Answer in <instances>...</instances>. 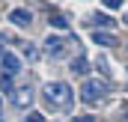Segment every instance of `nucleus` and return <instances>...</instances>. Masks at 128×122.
I'll return each mask as SVG.
<instances>
[{
    "label": "nucleus",
    "mask_w": 128,
    "mask_h": 122,
    "mask_svg": "<svg viewBox=\"0 0 128 122\" xmlns=\"http://www.w3.org/2000/svg\"><path fill=\"white\" fill-rule=\"evenodd\" d=\"M0 90L3 92H15L12 90V74H0Z\"/></svg>",
    "instance_id": "11"
},
{
    "label": "nucleus",
    "mask_w": 128,
    "mask_h": 122,
    "mask_svg": "<svg viewBox=\"0 0 128 122\" xmlns=\"http://www.w3.org/2000/svg\"><path fill=\"white\" fill-rule=\"evenodd\" d=\"M48 24H51V27H57V30H66V27H68V21H66L63 15H57V12H54V15H48Z\"/></svg>",
    "instance_id": "10"
},
{
    "label": "nucleus",
    "mask_w": 128,
    "mask_h": 122,
    "mask_svg": "<svg viewBox=\"0 0 128 122\" xmlns=\"http://www.w3.org/2000/svg\"><path fill=\"white\" fill-rule=\"evenodd\" d=\"M122 24H125V27H128V12H125V15H122Z\"/></svg>",
    "instance_id": "17"
},
{
    "label": "nucleus",
    "mask_w": 128,
    "mask_h": 122,
    "mask_svg": "<svg viewBox=\"0 0 128 122\" xmlns=\"http://www.w3.org/2000/svg\"><path fill=\"white\" fill-rule=\"evenodd\" d=\"M86 66H90V62H86V57H84V54H78V57L72 60V66H68V68H72L74 74H86V72H90Z\"/></svg>",
    "instance_id": "8"
},
{
    "label": "nucleus",
    "mask_w": 128,
    "mask_h": 122,
    "mask_svg": "<svg viewBox=\"0 0 128 122\" xmlns=\"http://www.w3.org/2000/svg\"><path fill=\"white\" fill-rule=\"evenodd\" d=\"M92 42H96V45H101V48H110V45H116V36H113V33H98V30H92Z\"/></svg>",
    "instance_id": "7"
},
{
    "label": "nucleus",
    "mask_w": 128,
    "mask_h": 122,
    "mask_svg": "<svg viewBox=\"0 0 128 122\" xmlns=\"http://www.w3.org/2000/svg\"><path fill=\"white\" fill-rule=\"evenodd\" d=\"M24 122H45V116H42L39 110H30V113L24 116Z\"/></svg>",
    "instance_id": "13"
},
{
    "label": "nucleus",
    "mask_w": 128,
    "mask_h": 122,
    "mask_svg": "<svg viewBox=\"0 0 128 122\" xmlns=\"http://www.w3.org/2000/svg\"><path fill=\"white\" fill-rule=\"evenodd\" d=\"M21 54H24L27 60H36V48H33L30 42H24V45H21Z\"/></svg>",
    "instance_id": "12"
},
{
    "label": "nucleus",
    "mask_w": 128,
    "mask_h": 122,
    "mask_svg": "<svg viewBox=\"0 0 128 122\" xmlns=\"http://www.w3.org/2000/svg\"><path fill=\"white\" fill-rule=\"evenodd\" d=\"M3 42H6V36H3V33H0V57H3V54H6V51H3Z\"/></svg>",
    "instance_id": "16"
},
{
    "label": "nucleus",
    "mask_w": 128,
    "mask_h": 122,
    "mask_svg": "<svg viewBox=\"0 0 128 122\" xmlns=\"http://www.w3.org/2000/svg\"><path fill=\"white\" fill-rule=\"evenodd\" d=\"M0 66H3V74H18V72H21V60H18L15 54H9V51L0 57Z\"/></svg>",
    "instance_id": "6"
},
{
    "label": "nucleus",
    "mask_w": 128,
    "mask_h": 122,
    "mask_svg": "<svg viewBox=\"0 0 128 122\" xmlns=\"http://www.w3.org/2000/svg\"><path fill=\"white\" fill-rule=\"evenodd\" d=\"M78 92H80V101L92 107V104H101V101L107 98V84L98 80V78H90V80L80 84V90H78Z\"/></svg>",
    "instance_id": "2"
},
{
    "label": "nucleus",
    "mask_w": 128,
    "mask_h": 122,
    "mask_svg": "<svg viewBox=\"0 0 128 122\" xmlns=\"http://www.w3.org/2000/svg\"><path fill=\"white\" fill-rule=\"evenodd\" d=\"M12 104H15V107H21V110H24V107H30V104H33L30 86H18V90L12 92Z\"/></svg>",
    "instance_id": "4"
},
{
    "label": "nucleus",
    "mask_w": 128,
    "mask_h": 122,
    "mask_svg": "<svg viewBox=\"0 0 128 122\" xmlns=\"http://www.w3.org/2000/svg\"><path fill=\"white\" fill-rule=\"evenodd\" d=\"M42 98H45V104H48L51 110H68L72 101H74V92H72V86L63 84V80H48L45 90H42Z\"/></svg>",
    "instance_id": "1"
},
{
    "label": "nucleus",
    "mask_w": 128,
    "mask_h": 122,
    "mask_svg": "<svg viewBox=\"0 0 128 122\" xmlns=\"http://www.w3.org/2000/svg\"><path fill=\"white\" fill-rule=\"evenodd\" d=\"M72 122H96V116H86V113H80V116H72Z\"/></svg>",
    "instance_id": "14"
},
{
    "label": "nucleus",
    "mask_w": 128,
    "mask_h": 122,
    "mask_svg": "<svg viewBox=\"0 0 128 122\" xmlns=\"http://www.w3.org/2000/svg\"><path fill=\"white\" fill-rule=\"evenodd\" d=\"M104 6H107V9H119V6H122V0H104Z\"/></svg>",
    "instance_id": "15"
},
{
    "label": "nucleus",
    "mask_w": 128,
    "mask_h": 122,
    "mask_svg": "<svg viewBox=\"0 0 128 122\" xmlns=\"http://www.w3.org/2000/svg\"><path fill=\"white\" fill-rule=\"evenodd\" d=\"M9 21H12L15 27H30L33 24V12L30 9H12V12H9Z\"/></svg>",
    "instance_id": "5"
},
{
    "label": "nucleus",
    "mask_w": 128,
    "mask_h": 122,
    "mask_svg": "<svg viewBox=\"0 0 128 122\" xmlns=\"http://www.w3.org/2000/svg\"><path fill=\"white\" fill-rule=\"evenodd\" d=\"M0 107H3V98H0Z\"/></svg>",
    "instance_id": "18"
},
{
    "label": "nucleus",
    "mask_w": 128,
    "mask_h": 122,
    "mask_svg": "<svg viewBox=\"0 0 128 122\" xmlns=\"http://www.w3.org/2000/svg\"><path fill=\"white\" fill-rule=\"evenodd\" d=\"M86 24H92V27H96V24H98V27H107V30H110V27H113L116 21H113L110 15H104V12H101V15H92V18H90Z\"/></svg>",
    "instance_id": "9"
},
{
    "label": "nucleus",
    "mask_w": 128,
    "mask_h": 122,
    "mask_svg": "<svg viewBox=\"0 0 128 122\" xmlns=\"http://www.w3.org/2000/svg\"><path fill=\"white\" fill-rule=\"evenodd\" d=\"M66 45H68V42H66L63 36H48V39H45V54H48L51 60H60L66 54Z\"/></svg>",
    "instance_id": "3"
}]
</instances>
